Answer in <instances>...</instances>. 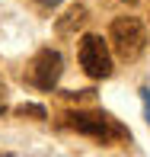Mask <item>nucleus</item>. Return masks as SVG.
Listing matches in <instances>:
<instances>
[{"mask_svg":"<svg viewBox=\"0 0 150 157\" xmlns=\"http://www.w3.org/2000/svg\"><path fill=\"white\" fill-rule=\"evenodd\" d=\"M109 45L121 61H137L147 48V29L137 16H118L109 29Z\"/></svg>","mask_w":150,"mask_h":157,"instance_id":"obj_1","label":"nucleus"},{"mask_svg":"<svg viewBox=\"0 0 150 157\" xmlns=\"http://www.w3.org/2000/svg\"><path fill=\"white\" fill-rule=\"evenodd\" d=\"M61 125L64 128H74V132H80V135H90V138H96V141H102V144H109V141H115V138H125V128H121L115 119H109L105 112H64V119H61Z\"/></svg>","mask_w":150,"mask_h":157,"instance_id":"obj_2","label":"nucleus"},{"mask_svg":"<svg viewBox=\"0 0 150 157\" xmlns=\"http://www.w3.org/2000/svg\"><path fill=\"white\" fill-rule=\"evenodd\" d=\"M80 64L93 80H102L112 74V55L109 42H102V35H83L80 42Z\"/></svg>","mask_w":150,"mask_h":157,"instance_id":"obj_3","label":"nucleus"},{"mask_svg":"<svg viewBox=\"0 0 150 157\" xmlns=\"http://www.w3.org/2000/svg\"><path fill=\"white\" fill-rule=\"evenodd\" d=\"M61 71H64L61 52H54V48H42V52L35 55V61H32V83L38 90H54L58 80H61Z\"/></svg>","mask_w":150,"mask_h":157,"instance_id":"obj_4","label":"nucleus"},{"mask_svg":"<svg viewBox=\"0 0 150 157\" xmlns=\"http://www.w3.org/2000/svg\"><path fill=\"white\" fill-rule=\"evenodd\" d=\"M86 6L83 3H70L67 10L58 16V23H54V29H58V35H77V29H80L83 23H86Z\"/></svg>","mask_w":150,"mask_h":157,"instance_id":"obj_5","label":"nucleus"},{"mask_svg":"<svg viewBox=\"0 0 150 157\" xmlns=\"http://www.w3.org/2000/svg\"><path fill=\"white\" fill-rule=\"evenodd\" d=\"M16 116H38V119H45V109H42V106H16Z\"/></svg>","mask_w":150,"mask_h":157,"instance_id":"obj_6","label":"nucleus"},{"mask_svg":"<svg viewBox=\"0 0 150 157\" xmlns=\"http://www.w3.org/2000/svg\"><path fill=\"white\" fill-rule=\"evenodd\" d=\"M141 99H144V116H147V122H150V90L147 87L141 90Z\"/></svg>","mask_w":150,"mask_h":157,"instance_id":"obj_7","label":"nucleus"},{"mask_svg":"<svg viewBox=\"0 0 150 157\" xmlns=\"http://www.w3.org/2000/svg\"><path fill=\"white\" fill-rule=\"evenodd\" d=\"M6 106H3V83H0V112H3Z\"/></svg>","mask_w":150,"mask_h":157,"instance_id":"obj_8","label":"nucleus"},{"mask_svg":"<svg viewBox=\"0 0 150 157\" xmlns=\"http://www.w3.org/2000/svg\"><path fill=\"white\" fill-rule=\"evenodd\" d=\"M121 3H128V6H134V3H137V0H121Z\"/></svg>","mask_w":150,"mask_h":157,"instance_id":"obj_9","label":"nucleus"}]
</instances>
